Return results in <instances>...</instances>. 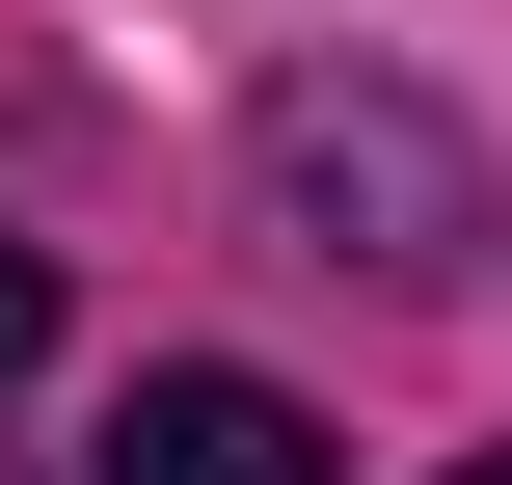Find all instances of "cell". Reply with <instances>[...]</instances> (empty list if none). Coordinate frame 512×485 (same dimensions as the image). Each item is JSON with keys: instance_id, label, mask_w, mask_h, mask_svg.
I'll return each instance as SVG.
<instances>
[{"instance_id": "6da1fadb", "label": "cell", "mask_w": 512, "mask_h": 485, "mask_svg": "<svg viewBox=\"0 0 512 485\" xmlns=\"http://www.w3.org/2000/svg\"><path fill=\"white\" fill-rule=\"evenodd\" d=\"M270 216H297L324 270H459V243H486V162H459V108H405V81H297V108H270Z\"/></svg>"}, {"instance_id": "277c9868", "label": "cell", "mask_w": 512, "mask_h": 485, "mask_svg": "<svg viewBox=\"0 0 512 485\" xmlns=\"http://www.w3.org/2000/svg\"><path fill=\"white\" fill-rule=\"evenodd\" d=\"M459 485H512V459H459Z\"/></svg>"}, {"instance_id": "7a4b0ae2", "label": "cell", "mask_w": 512, "mask_h": 485, "mask_svg": "<svg viewBox=\"0 0 512 485\" xmlns=\"http://www.w3.org/2000/svg\"><path fill=\"white\" fill-rule=\"evenodd\" d=\"M108 485H324V432H297L270 378H216V351H189V378H135V432H108Z\"/></svg>"}, {"instance_id": "3957f363", "label": "cell", "mask_w": 512, "mask_h": 485, "mask_svg": "<svg viewBox=\"0 0 512 485\" xmlns=\"http://www.w3.org/2000/svg\"><path fill=\"white\" fill-rule=\"evenodd\" d=\"M0 378H54V270H27V243H0Z\"/></svg>"}]
</instances>
